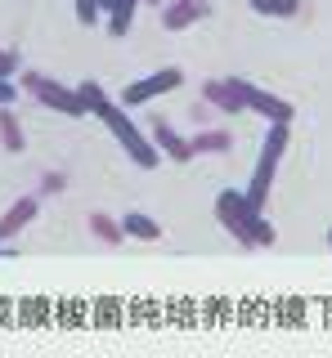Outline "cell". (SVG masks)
<instances>
[{
	"label": "cell",
	"instance_id": "obj_1",
	"mask_svg": "<svg viewBox=\"0 0 332 358\" xmlns=\"http://www.w3.org/2000/svg\"><path fill=\"white\" fill-rule=\"evenodd\" d=\"M76 90H81V99H85V108H90V112H95V117H99V121H104V126H108V130H113V134H117V143H121V148H126V152H130V162H135V166H144V171H153V166H158V162H162V152H158V143H153V139H148V134H144V130L135 126V121H130V112H126V108H117V103H113V99H108V94H104V85H95V81H85V85H76Z\"/></svg>",
	"mask_w": 332,
	"mask_h": 358
},
{
	"label": "cell",
	"instance_id": "obj_2",
	"mask_svg": "<svg viewBox=\"0 0 332 358\" xmlns=\"http://www.w3.org/2000/svg\"><path fill=\"white\" fill-rule=\"evenodd\" d=\"M216 215L225 224V233L234 238L242 251H256V246H274V224L265 220L261 206H251L247 193H238V188H225V193L216 197Z\"/></svg>",
	"mask_w": 332,
	"mask_h": 358
},
{
	"label": "cell",
	"instance_id": "obj_3",
	"mask_svg": "<svg viewBox=\"0 0 332 358\" xmlns=\"http://www.w3.org/2000/svg\"><path fill=\"white\" fill-rule=\"evenodd\" d=\"M287 152V121H270V134L261 143V157H256V171H251V184H247V201L265 210L270 201V188H274V166L279 157Z\"/></svg>",
	"mask_w": 332,
	"mask_h": 358
},
{
	"label": "cell",
	"instance_id": "obj_4",
	"mask_svg": "<svg viewBox=\"0 0 332 358\" xmlns=\"http://www.w3.org/2000/svg\"><path fill=\"white\" fill-rule=\"evenodd\" d=\"M23 90L36 94L41 108H54V112H63V117H85V112H90L85 99H81V90H68V85L50 81V76H41V72H23Z\"/></svg>",
	"mask_w": 332,
	"mask_h": 358
},
{
	"label": "cell",
	"instance_id": "obj_5",
	"mask_svg": "<svg viewBox=\"0 0 332 358\" xmlns=\"http://www.w3.org/2000/svg\"><path fill=\"white\" fill-rule=\"evenodd\" d=\"M234 81V90H238V99H242V108L247 112H261L265 121H292V103L287 99H279V94H270V90H261V85H251V81H242V76H229Z\"/></svg>",
	"mask_w": 332,
	"mask_h": 358
},
{
	"label": "cell",
	"instance_id": "obj_6",
	"mask_svg": "<svg viewBox=\"0 0 332 358\" xmlns=\"http://www.w3.org/2000/svg\"><path fill=\"white\" fill-rule=\"evenodd\" d=\"M180 81H184V72H180V67H162V72L144 76V81H130V85H126V94H121V108L153 103L158 94H166V90H180Z\"/></svg>",
	"mask_w": 332,
	"mask_h": 358
},
{
	"label": "cell",
	"instance_id": "obj_7",
	"mask_svg": "<svg viewBox=\"0 0 332 358\" xmlns=\"http://www.w3.org/2000/svg\"><path fill=\"white\" fill-rule=\"evenodd\" d=\"M207 14H212V0H166L162 5L166 31H184V27H193V22H202Z\"/></svg>",
	"mask_w": 332,
	"mask_h": 358
},
{
	"label": "cell",
	"instance_id": "obj_8",
	"mask_svg": "<svg viewBox=\"0 0 332 358\" xmlns=\"http://www.w3.org/2000/svg\"><path fill=\"white\" fill-rule=\"evenodd\" d=\"M148 139L158 143V152H166L171 162H189V157H193V143H189V139H180V134H175L171 126H166V121H153Z\"/></svg>",
	"mask_w": 332,
	"mask_h": 358
},
{
	"label": "cell",
	"instance_id": "obj_9",
	"mask_svg": "<svg viewBox=\"0 0 332 358\" xmlns=\"http://www.w3.org/2000/svg\"><path fill=\"white\" fill-rule=\"evenodd\" d=\"M36 215V197H18L14 206L0 215V238H14V233H23V224H32Z\"/></svg>",
	"mask_w": 332,
	"mask_h": 358
},
{
	"label": "cell",
	"instance_id": "obj_10",
	"mask_svg": "<svg viewBox=\"0 0 332 358\" xmlns=\"http://www.w3.org/2000/svg\"><path fill=\"white\" fill-rule=\"evenodd\" d=\"M202 99H207V108H220V112H242V99H238L234 81H207V85H202Z\"/></svg>",
	"mask_w": 332,
	"mask_h": 358
},
{
	"label": "cell",
	"instance_id": "obj_11",
	"mask_svg": "<svg viewBox=\"0 0 332 358\" xmlns=\"http://www.w3.org/2000/svg\"><path fill=\"white\" fill-rule=\"evenodd\" d=\"M121 233H126V238H139V242H158L162 238V224L148 220V215H139V210H130V215L121 220Z\"/></svg>",
	"mask_w": 332,
	"mask_h": 358
},
{
	"label": "cell",
	"instance_id": "obj_12",
	"mask_svg": "<svg viewBox=\"0 0 332 358\" xmlns=\"http://www.w3.org/2000/svg\"><path fill=\"white\" fill-rule=\"evenodd\" d=\"M135 9H139V0H113V9H108V31H113V36H130Z\"/></svg>",
	"mask_w": 332,
	"mask_h": 358
},
{
	"label": "cell",
	"instance_id": "obj_13",
	"mask_svg": "<svg viewBox=\"0 0 332 358\" xmlns=\"http://www.w3.org/2000/svg\"><path fill=\"white\" fill-rule=\"evenodd\" d=\"M189 143H193V152H212V157H220V152H229V143H234V139H229V130H198Z\"/></svg>",
	"mask_w": 332,
	"mask_h": 358
},
{
	"label": "cell",
	"instance_id": "obj_14",
	"mask_svg": "<svg viewBox=\"0 0 332 358\" xmlns=\"http://www.w3.org/2000/svg\"><path fill=\"white\" fill-rule=\"evenodd\" d=\"M0 143H5V152H23V126L9 108H0Z\"/></svg>",
	"mask_w": 332,
	"mask_h": 358
},
{
	"label": "cell",
	"instance_id": "obj_15",
	"mask_svg": "<svg viewBox=\"0 0 332 358\" xmlns=\"http://www.w3.org/2000/svg\"><path fill=\"white\" fill-rule=\"evenodd\" d=\"M256 14L265 18H292V14H301V0H247Z\"/></svg>",
	"mask_w": 332,
	"mask_h": 358
},
{
	"label": "cell",
	"instance_id": "obj_16",
	"mask_svg": "<svg viewBox=\"0 0 332 358\" xmlns=\"http://www.w3.org/2000/svg\"><path fill=\"white\" fill-rule=\"evenodd\" d=\"M90 233H95V238L104 242V246H117L121 238H126V233H121V224H117V220H108V215H99V210L90 215Z\"/></svg>",
	"mask_w": 332,
	"mask_h": 358
},
{
	"label": "cell",
	"instance_id": "obj_17",
	"mask_svg": "<svg viewBox=\"0 0 332 358\" xmlns=\"http://www.w3.org/2000/svg\"><path fill=\"white\" fill-rule=\"evenodd\" d=\"M99 14H104V9H99V0H76V22H81V27H95Z\"/></svg>",
	"mask_w": 332,
	"mask_h": 358
},
{
	"label": "cell",
	"instance_id": "obj_18",
	"mask_svg": "<svg viewBox=\"0 0 332 358\" xmlns=\"http://www.w3.org/2000/svg\"><path fill=\"white\" fill-rule=\"evenodd\" d=\"M14 103H18V85L0 76V108H14Z\"/></svg>",
	"mask_w": 332,
	"mask_h": 358
},
{
	"label": "cell",
	"instance_id": "obj_19",
	"mask_svg": "<svg viewBox=\"0 0 332 358\" xmlns=\"http://www.w3.org/2000/svg\"><path fill=\"white\" fill-rule=\"evenodd\" d=\"M63 184H68V179H63L59 171H50V175H41V193H63Z\"/></svg>",
	"mask_w": 332,
	"mask_h": 358
},
{
	"label": "cell",
	"instance_id": "obj_20",
	"mask_svg": "<svg viewBox=\"0 0 332 358\" xmlns=\"http://www.w3.org/2000/svg\"><path fill=\"white\" fill-rule=\"evenodd\" d=\"M14 72H18V54H14V50H0V76L9 81Z\"/></svg>",
	"mask_w": 332,
	"mask_h": 358
},
{
	"label": "cell",
	"instance_id": "obj_21",
	"mask_svg": "<svg viewBox=\"0 0 332 358\" xmlns=\"http://www.w3.org/2000/svg\"><path fill=\"white\" fill-rule=\"evenodd\" d=\"M99 9H104V14H108V9H113V0H99Z\"/></svg>",
	"mask_w": 332,
	"mask_h": 358
},
{
	"label": "cell",
	"instance_id": "obj_22",
	"mask_svg": "<svg viewBox=\"0 0 332 358\" xmlns=\"http://www.w3.org/2000/svg\"><path fill=\"white\" fill-rule=\"evenodd\" d=\"M148 5H166V0H148Z\"/></svg>",
	"mask_w": 332,
	"mask_h": 358
},
{
	"label": "cell",
	"instance_id": "obj_23",
	"mask_svg": "<svg viewBox=\"0 0 332 358\" xmlns=\"http://www.w3.org/2000/svg\"><path fill=\"white\" fill-rule=\"evenodd\" d=\"M328 246H332V229H328Z\"/></svg>",
	"mask_w": 332,
	"mask_h": 358
}]
</instances>
